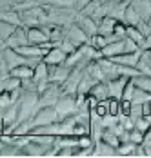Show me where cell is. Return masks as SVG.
I'll use <instances>...</instances> for the list:
<instances>
[{
  "instance_id": "6da1fadb",
  "label": "cell",
  "mask_w": 151,
  "mask_h": 158,
  "mask_svg": "<svg viewBox=\"0 0 151 158\" xmlns=\"http://www.w3.org/2000/svg\"><path fill=\"white\" fill-rule=\"evenodd\" d=\"M18 15H20V24L26 26V27L44 26L45 22H47V11L44 9V6H33L29 9H20Z\"/></svg>"
},
{
  "instance_id": "7a4b0ae2",
  "label": "cell",
  "mask_w": 151,
  "mask_h": 158,
  "mask_svg": "<svg viewBox=\"0 0 151 158\" xmlns=\"http://www.w3.org/2000/svg\"><path fill=\"white\" fill-rule=\"evenodd\" d=\"M55 109H57V114H58V122H60L64 116H67V114L78 111V106H76V95L75 93H62L60 98H58L57 104H55Z\"/></svg>"
},
{
  "instance_id": "3957f363",
  "label": "cell",
  "mask_w": 151,
  "mask_h": 158,
  "mask_svg": "<svg viewBox=\"0 0 151 158\" xmlns=\"http://www.w3.org/2000/svg\"><path fill=\"white\" fill-rule=\"evenodd\" d=\"M62 95V85L60 84H55L49 80V85L45 87L44 91L38 95V107H45V106H55L57 100Z\"/></svg>"
},
{
  "instance_id": "277c9868",
  "label": "cell",
  "mask_w": 151,
  "mask_h": 158,
  "mask_svg": "<svg viewBox=\"0 0 151 158\" xmlns=\"http://www.w3.org/2000/svg\"><path fill=\"white\" fill-rule=\"evenodd\" d=\"M58 120V114L55 106H45V107H38L35 111V114L31 116V122L33 127L35 126H45V124H51V122H57Z\"/></svg>"
},
{
  "instance_id": "5b68a950",
  "label": "cell",
  "mask_w": 151,
  "mask_h": 158,
  "mask_svg": "<svg viewBox=\"0 0 151 158\" xmlns=\"http://www.w3.org/2000/svg\"><path fill=\"white\" fill-rule=\"evenodd\" d=\"M84 77V67H71V73L67 75V78L64 80L62 84V93H76V87H78V82Z\"/></svg>"
},
{
  "instance_id": "8992f818",
  "label": "cell",
  "mask_w": 151,
  "mask_h": 158,
  "mask_svg": "<svg viewBox=\"0 0 151 158\" xmlns=\"http://www.w3.org/2000/svg\"><path fill=\"white\" fill-rule=\"evenodd\" d=\"M28 31V42L35 46H42L45 42H49V31L45 29V26H31L26 27Z\"/></svg>"
},
{
  "instance_id": "52a82bcc",
  "label": "cell",
  "mask_w": 151,
  "mask_h": 158,
  "mask_svg": "<svg viewBox=\"0 0 151 158\" xmlns=\"http://www.w3.org/2000/svg\"><path fill=\"white\" fill-rule=\"evenodd\" d=\"M4 44L7 46V48H18V46H26V44H29L28 42V31H26V26H16L13 33L4 40Z\"/></svg>"
},
{
  "instance_id": "ba28073f",
  "label": "cell",
  "mask_w": 151,
  "mask_h": 158,
  "mask_svg": "<svg viewBox=\"0 0 151 158\" xmlns=\"http://www.w3.org/2000/svg\"><path fill=\"white\" fill-rule=\"evenodd\" d=\"M66 56H67V53H66L60 46H51V48L44 53L42 60H44L47 65H60V64H64Z\"/></svg>"
},
{
  "instance_id": "9c48e42d",
  "label": "cell",
  "mask_w": 151,
  "mask_h": 158,
  "mask_svg": "<svg viewBox=\"0 0 151 158\" xmlns=\"http://www.w3.org/2000/svg\"><path fill=\"white\" fill-rule=\"evenodd\" d=\"M66 38L67 40H71V44L75 46V48H80V46H84V44H88V35L82 31L76 24H71L69 27H67V33H66Z\"/></svg>"
},
{
  "instance_id": "30bf717a",
  "label": "cell",
  "mask_w": 151,
  "mask_h": 158,
  "mask_svg": "<svg viewBox=\"0 0 151 158\" xmlns=\"http://www.w3.org/2000/svg\"><path fill=\"white\" fill-rule=\"evenodd\" d=\"M75 24L84 33H86V35H88V38H89V36H93L95 33H98V24H97V20H95L93 16H84V15H80V13H78Z\"/></svg>"
},
{
  "instance_id": "8fae6325",
  "label": "cell",
  "mask_w": 151,
  "mask_h": 158,
  "mask_svg": "<svg viewBox=\"0 0 151 158\" xmlns=\"http://www.w3.org/2000/svg\"><path fill=\"white\" fill-rule=\"evenodd\" d=\"M47 147L49 145H45V143H38V142L29 140L26 145L20 147V156H44Z\"/></svg>"
},
{
  "instance_id": "7c38bea8",
  "label": "cell",
  "mask_w": 151,
  "mask_h": 158,
  "mask_svg": "<svg viewBox=\"0 0 151 158\" xmlns=\"http://www.w3.org/2000/svg\"><path fill=\"white\" fill-rule=\"evenodd\" d=\"M71 73V67H67V65H49V80L51 82H55V84H64V80L67 78V75Z\"/></svg>"
},
{
  "instance_id": "4fadbf2b",
  "label": "cell",
  "mask_w": 151,
  "mask_h": 158,
  "mask_svg": "<svg viewBox=\"0 0 151 158\" xmlns=\"http://www.w3.org/2000/svg\"><path fill=\"white\" fill-rule=\"evenodd\" d=\"M142 56V51H135V53H120V55H115L111 56V60L115 64H120V65H129V67H135L138 60Z\"/></svg>"
},
{
  "instance_id": "5bb4252c",
  "label": "cell",
  "mask_w": 151,
  "mask_h": 158,
  "mask_svg": "<svg viewBox=\"0 0 151 158\" xmlns=\"http://www.w3.org/2000/svg\"><path fill=\"white\" fill-rule=\"evenodd\" d=\"M15 51L18 55H22L24 58H42L45 53V49H42L40 46H35V44L18 46V48H15Z\"/></svg>"
},
{
  "instance_id": "9a60e30c",
  "label": "cell",
  "mask_w": 151,
  "mask_h": 158,
  "mask_svg": "<svg viewBox=\"0 0 151 158\" xmlns=\"http://www.w3.org/2000/svg\"><path fill=\"white\" fill-rule=\"evenodd\" d=\"M2 53H4V58H6L9 69H13V67L20 65V64H28V58H24L22 55H18L13 48H7V46H6V48L2 49Z\"/></svg>"
},
{
  "instance_id": "2e32d148",
  "label": "cell",
  "mask_w": 151,
  "mask_h": 158,
  "mask_svg": "<svg viewBox=\"0 0 151 158\" xmlns=\"http://www.w3.org/2000/svg\"><path fill=\"white\" fill-rule=\"evenodd\" d=\"M129 77H117L113 80H107V87H109V96H115V98H122V93H124V85L127 82Z\"/></svg>"
},
{
  "instance_id": "e0dca14e",
  "label": "cell",
  "mask_w": 151,
  "mask_h": 158,
  "mask_svg": "<svg viewBox=\"0 0 151 158\" xmlns=\"http://www.w3.org/2000/svg\"><path fill=\"white\" fill-rule=\"evenodd\" d=\"M93 156H117V147L104 140H97L93 147Z\"/></svg>"
},
{
  "instance_id": "ac0fdd59",
  "label": "cell",
  "mask_w": 151,
  "mask_h": 158,
  "mask_svg": "<svg viewBox=\"0 0 151 158\" xmlns=\"http://www.w3.org/2000/svg\"><path fill=\"white\" fill-rule=\"evenodd\" d=\"M111 40H117V36H115V35H109V36H106V35H102V33H95L93 36H89L88 44H89L91 48L100 49V51H102V49L106 48Z\"/></svg>"
},
{
  "instance_id": "d6986e66",
  "label": "cell",
  "mask_w": 151,
  "mask_h": 158,
  "mask_svg": "<svg viewBox=\"0 0 151 158\" xmlns=\"http://www.w3.org/2000/svg\"><path fill=\"white\" fill-rule=\"evenodd\" d=\"M120 53H124V38L111 40L106 48L102 49V55H104L106 58H111V56H115V55H120Z\"/></svg>"
},
{
  "instance_id": "ffe728a7",
  "label": "cell",
  "mask_w": 151,
  "mask_h": 158,
  "mask_svg": "<svg viewBox=\"0 0 151 158\" xmlns=\"http://www.w3.org/2000/svg\"><path fill=\"white\" fill-rule=\"evenodd\" d=\"M89 95H93L97 100H104L109 98V87H107V80H100V82H95V85L91 87Z\"/></svg>"
},
{
  "instance_id": "44dd1931",
  "label": "cell",
  "mask_w": 151,
  "mask_h": 158,
  "mask_svg": "<svg viewBox=\"0 0 151 158\" xmlns=\"http://www.w3.org/2000/svg\"><path fill=\"white\" fill-rule=\"evenodd\" d=\"M33 80L37 84L38 82H44V80H49V65L44 60H40V62L33 67Z\"/></svg>"
},
{
  "instance_id": "7402d4cb",
  "label": "cell",
  "mask_w": 151,
  "mask_h": 158,
  "mask_svg": "<svg viewBox=\"0 0 151 158\" xmlns=\"http://www.w3.org/2000/svg\"><path fill=\"white\" fill-rule=\"evenodd\" d=\"M131 4L135 6V9L138 11V15L142 20H149L151 15V0H131Z\"/></svg>"
},
{
  "instance_id": "603a6c76",
  "label": "cell",
  "mask_w": 151,
  "mask_h": 158,
  "mask_svg": "<svg viewBox=\"0 0 151 158\" xmlns=\"http://www.w3.org/2000/svg\"><path fill=\"white\" fill-rule=\"evenodd\" d=\"M9 75L18 77L20 80L33 78V65H29V64H20V65H16L13 69H9Z\"/></svg>"
},
{
  "instance_id": "cb8c5ba5",
  "label": "cell",
  "mask_w": 151,
  "mask_h": 158,
  "mask_svg": "<svg viewBox=\"0 0 151 158\" xmlns=\"http://www.w3.org/2000/svg\"><path fill=\"white\" fill-rule=\"evenodd\" d=\"M115 22H117V18H113V16H104V18H100L97 24H98V33H102V35H113V27H115Z\"/></svg>"
},
{
  "instance_id": "d4e9b609",
  "label": "cell",
  "mask_w": 151,
  "mask_h": 158,
  "mask_svg": "<svg viewBox=\"0 0 151 158\" xmlns=\"http://www.w3.org/2000/svg\"><path fill=\"white\" fill-rule=\"evenodd\" d=\"M88 75H89L93 80H97V82H100V80H106L104 78V71H102V67H100V64L97 62V60H91L88 65H86V69H84Z\"/></svg>"
},
{
  "instance_id": "484cf974",
  "label": "cell",
  "mask_w": 151,
  "mask_h": 158,
  "mask_svg": "<svg viewBox=\"0 0 151 158\" xmlns=\"http://www.w3.org/2000/svg\"><path fill=\"white\" fill-rule=\"evenodd\" d=\"M126 24H129V26H136L142 18H140V15H138V11L135 9V6L129 2L127 4V7H126V11H124V18H122Z\"/></svg>"
},
{
  "instance_id": "4316f807",
  "label": "cell",
  "mask_w": 151,
  "mask_h": 158,
  "mask_svg": "<svg viewBox=\"0 0 151 158\" xmlns=\"http://www.w3.org/2000/svg\"><path fill=\"white\" fill-rule=\"evenodd\" d=\"M55 142L60 147H78V136L73 133H64V135L55 138Z\"/></svg>"
},
{
  "instance_id": "83f0119b",
  "label": "cell",
  "mask_w": 151,
  "mask_h": 158,
  "mask_svg": "<svg viewBox=\"0 0 151 158\" xmlns=\"http://www.w3.org/2000/svg\"><path fill=\"white\" fill-rule=\"evenodd\" d=\"M95 82H97V80H93L89 75L84 71V77H82V78H80V82H78L76 93H78V95H88V93L91 91V87L95 85Z\"/></svg>"
},
{
  "instance_id": "f1b7e54d",
  "label": "cell",
  "mask_w": 151,
  "mask_h": 158,
  "mask_svg": "<svg viewBox=\"0 0 151 158\" xmlns=\"http://www.w3.org/2000/svg\"><path fill=\"white\" fill-rule=\"evenodd\" d=\"M133 80V84H135L136 87H140V89H144V91H148L151 93V77L149 75H142V73H138L135 77H131Z\"/></svg>"
},
{
  "instance_id": "f546056e",
  "label": "cell",
  "mask_w": 151,
  "mask_h": 158,
  "mask_svg": "<svg viewBox=\"0 0 151 158\" xmlns=\"http://www.w3.org/2000/svg\"><path fill=\"white\" fill-rule=\"evenodd\" d=\"M135 151H136L135 142H120V145L117 147V156H135Z\"/></svg>"
},
{
  "instance_id": "4dcf8cb0",
  "label": "cell",
  "mask_w": 151,
  "mask_h": 158,
  "mask_svg": "<svg viewBox=\"0 0 151 158\" xmlns=\"http://www.w3.org/2000/svg\"><path fill=\"white\" fill-rule=\"evenodd\" d=\"M126 36L131 38V40H135L136 44L140 46V49H142V44H144V38H146V36L138 31L136 26H129V24H127V27H126Z\"/></svg>"
},
{
  "instance_id": "1f68e13d",
  "label": "cell",
  "mask_w": 151,
  "mask_h": 158,
  "mask_svg": "<svg viewBox=\"0 0 151 158\" xmlns=\"http://www.w3.org/2000/svg\"><path fill=\"white\" fill-rule=\"evenodd\" d=\"M100 140L111 143L113 147H119V145H120V138H119V135H115V133H113L111 129H107V127H104V131H102V135H100Z\"/></svg>"
},
{
  "instance_id": "d6a6232c",
  "label": "cell",
  "mask_w": 151,
  "mask_h": 158,
  "mask_svg": "<svg viewBox=\"0 0 151 158\" xmlns=\"http://www.w3.org/2000/svg\"><path fill=\"white\" fill-rule=\"evenodd\" d=\"M151 98V93L148 91H144V89H140V87H136L133 89V95H131V102L133 104H142V102H146V100H149Z\"/></svg>"
},
{
  "instance_id": "836d02e7",
  "label": "cell",
  "mask_w": 151,
  "mask_h": 158,
  "mask_svg": "<svg viewBox=\"0 0 151 158\" xmlns=\"http://www.w3.org/2000/svg\"><path fill=\"white\" fill-rule=\"evenodd\" d=\"M107 104H109V98H104V100H98L97 102V106H95V109L91 111V113H95L97 116H106L107 113H109V109H107Z\"/></svg>"
},
{
  "instance_id": "e575fe53",
  "label": "cell",
  "mask_w": 151,
  "mask_h": 158,
  "mask_svg": "<svg viewBox=\"0 0 151 158\" xmlns=\"http://www.w3.org/2000/svg\"><path fill=\"white\" fill-rule=\"evenodd\" d=\"M98 6H100V2H98V0H91V2H88V4L78 11V13H80V15H84V16H93V13L97 11V7H98Z\"/></svg>"
},
{
  "instance_id": "d590c367",
  "label": "cell",
  "mask_w": 151,
  "mask_h": 158,
  "mask_svg": "<svg viewBox=\"0 0 151 158\" xmlns=\"http://www.w3.org/2000/svg\"><path fill=\"white\" fill-rule=\"evenodd\" d=\"M135 127L136 129H140L142 133H146V131L151 127V116H144V114H142L140 118H136L135 120Z\"/></svg>"
},
{
  "instance_id": "8d00e7d4",
  "label": "cell",
  "mask_w": 151,
  "mask_h": 158,
  "mask_svg": "<svg viewBox=\"0 0 151 158\" xmlns=\"http://www.w3.org/2000/svg\"><path fill=\"white\" fill-rule=\"evenodd\" d=\"M126 27H127V24L124 20H117L115 22V27H113V35L117 38H126Z\"/></svg>"
},
{
  "instance_id": "74e56055",
  "label": "cell",
  "mask_w": 151,
  "mask_h": 158,
  "mask_svg": "<svg viewBox=\"0 0 151 158\" xmlns=\"http://www.w3.org/2000/svg\"><path fill=\"white\" fill-rule=\"evenodd\" d=\"M109 114H120V98L109 96V104H107Z\"/></svg>"
},
{
  "instance_id": "f35d334b",
  "label": "cell",
  "mask_w": 151,
  "mask_h": 158,
  "mask_svg": "<svg viewBox=\"0 0 151 158\" xmlns=\"http://www.w3.org/2000/svg\"><path fill=\"white\" fill-rule=\"evenodd\" d=\"M129 142H135L136 145L142 143L144 142V133L140 129H136V127H131L129 129Z\"/></svg>"
},
{
  "instance_id": "ab89813d",
  "label": "cell",
  "mask_w": 151,
  "mask_h": 158,
  "mask_svg": "<svg viewBox=\"0 0 151 158\" xmlns=\"http://www.w3.org/2000/svg\"><path fill=\"white\" fill-rule=\"evenodd\" d=\"M135 51H142L140 46L136 44L135 40H131V38H124V53H135Z\"/></svg>"
},
{
  "instance_id": "60d3db41",
  "label": "cell",
  "mask_w": 151,
  "mask_h": 158,
  "mask_svg": "<svg viewBox=\"0 0 151 158\" xmlns=\"http://www.w3.org/2000/svg\"><path fill=\"white\" fill-rule=\"evenodd\" d=\"M131 107H133V102H131L129 98H120V114H124V116H129Z\"/></svg>"
},
{
  "instance_id": "b9f144b4",
  "label": "cell",
  "mask_w": 151,
  "mask_h": 158,
  "mask_svg": "<svg viewBox=\"0 0 151 158\" xmlns=\"http://www.w3.org/2000/svg\"><path fill=\"white\" fill-rule=\"evenodd\" d=\"M133 89H135V84H133V80H131V78H127L126 85H124V93H122V98H129V100H131Z\"/></svg>"
},
{
  "instance_id": "7bdbcfd3",
  "label": "cell",
  "mask_w": 151,
  "mask_h": 158,
  "mask_svg": "<svg viewBox=\"0 0 151 158\" xmlns=\"http://www.w3.org/2000/svg\"><path fill=\"white\" fill-rule=\"evenodd\" d=\"M136 27H138V31L142 33L144 36H148L151 33V26H149V22H146V20H140V22L136 24Z\"/></svg>"
},
{
  "instance_id": "ee69618b",
  "label": "cell",
  "mask_w": 151,
  "mask_h": 158,
  "mask_svg": "<svg viewBox=\"0 0 151 158\" xmlns=\"http://www.w3.org/2000/svg\"><path fill=\"white\" fill-rule=\"evenodd\" d=\"M142 114L144 116H151V98L142 102Z\"/></svg>"
},
{
  "instance_id": "f6af8a7d",
  "label": "cell",
  "mask_w": 151,
  "mask_h": 158,
  "mask_svg": "<svg viewBox=\"0 0 151 158\" xmlns=\"http://www.w3.org/2000/svg\"><path fill=\"white\" fill-rule=\"evenodd\" d=\"M88 2H91V0H75V9H76V11H80Z\"/></svg>"
},
{
  "instance_id": "bcb514c9",
  "label": "cell",
  "mask_w": 151,
  "mask_h": 158,
  "mask_svg": "<svg viewBox=\"0 0 151 158\" xmlns=\"http://www.w3.org/2000/svg\"><path fill=\"white\" fill-rule=\"evenodd\" d=\"M148 48H151V33L144 38V44H142V49H148Z\"/></svg>"
},
{
  "instance_id": "7dc6e473",
  "label": "cell",
  "mask_w": 151,
  "mask_h": 158,
  "mask_svg": "<svg viewBox=\"0 0 151 158\" xmlns=\"http://www.w3.org/2000/svg\"><path fill=\"white\" fill-rule=\"evenodd\" d=\"M142 53H144L146 56H149V58H151V48H148V49H142Z\"/></svg>"
},
{
  "instance_id": "c3c4849f",
  "label": "cell",
  "mask_w": 151,
  "mask_h": 158,
  "mask_svg": "<svg viewBox=\"0 0 151 158\" xmlns=\"http://www.w3.org/2000/svg\"><path fill=\"white\" fill-rule=\"evenodd\" d=\"M4 145H6V142H4V140L0 138V151H2V147H4Z\"/></svg>"
},
{
  "instance_id": "681fc988",
  "label": "cell",
  "mask_w": 151,
  "mask_h": 158,
  "mask_svg": "<svg viewBox=\"0 0 151 158\" xmlns=\"http://www.w3.org/2000/svg\"><path fill=\"white\" fill-rule=\"evenodd\" d=\"M2 127H4V124H2V120H0V135H2Z\"/></svg>"
},
{
  "instance_id": "f907efd6",
  "label": "cell",
  "mask_w": 151,
  "mask_h": 158,
  "mask_svg": "<svg viewBox=\"0 0 151 158\" xmlns=\"http://www.w3.org/2000/svg\"><path fill=\"white\" fill-rule=\"evenodd\" d=\"M2 77H6V75H4V73H2V71H0V80H2Z\"/></svg>"
},
{
  "instance_id": "816d5d0a",
  "label": "cell",
  "mask_w": 151,
  "mask_h": 158,
  "mask_svg": "<svg viewBox=\"0 0 151 158\" xmlns=\"http://www.w3.org/2000/svg\"><path fill=\"white\" fill-rule=\"evenodd\" d=\"M148 22H149V26H151V15H149V20H148Z\"/></svg>"
},
{
  "instance_id": "f5cc1de1",
  "label": "cell",
  "mask_w": 151,
  "mask_h": 158,
  "mask_svg": "<svg viewBox=\"0 0 151 158\" xmlns=\"http://www.w3.org/2000/svg\"><path fill=\"white\" fill-rule=\"evenodd\" d=\"M98 2H107V0H98Z\"/></svg>"
}]
</instances>
